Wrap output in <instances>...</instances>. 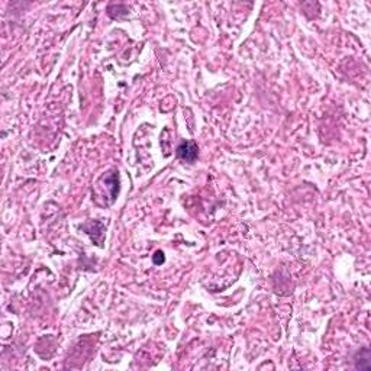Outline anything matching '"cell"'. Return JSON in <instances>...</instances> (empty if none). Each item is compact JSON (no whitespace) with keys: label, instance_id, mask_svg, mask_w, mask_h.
<instances>
[{"label":"cell","instance_id":"obj_1","mask_svg":"<svg viewBox=\"0 0 371 371\" xmlns=\"http://www.w3.org/2000/svg\"><path fill=\"white\" fill-rule=\"evenodd\" d=\"M197 145L194 142H183L180 147L177 148V157L181 158L183 161H187V162H193L194 159L197 158Z\"/></svg>","mask_w":371,"mask_h":371},{"label":"cell","instance_id":"obj_2","mask_svg":"<svg viewBox=\"0 0 371 371\" xmlns=\"http://www.w3.org/2000/svg\"><path fill=\"white\" fill-rule=\"evenodd\" d=\"M355 368L357 370H370L371 368V355L368 348L362 350L355 355Z\"/></svg>","mask_w":371,"mask_h":371}]
</instances>
